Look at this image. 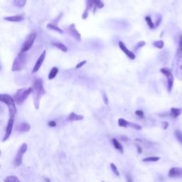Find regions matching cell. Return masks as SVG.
I'll use <instances>...</instances> for the list:
<instances>
[{
    "label": "cell",
    "mask_w": 182,
    "mask_h": 182,
    "mask_svg": "<svg viewBox=\"0 0 182 182\" xmlns=\"http://www.w3.org/2000/svg\"><path fill=\"white\" fill-rule=\"evenodd\" d=\"M118 125H119L120 127H127L128 126V122L126 121L125 119H123V118H120L118 120Z\"/></svg>",
    "instance_id": "cell-28"
},
{
    "label": "cell",
    "mask_w": 182,
    "mask_h": 182,
    "mask_svg": "<svg viewBox=\"0 0 182 182\" xmlns=\"http://www.w3.org/2000/svg\"><path fill=\"white\" fill-rule=\"evenodd\" d=\"M176 53H179V54H182V35L180 36L179 45V48H178V49H177Z\"/></svg>",
    "instance_id": "cell-33"
},
{
    "label": "cell",
    "mask_w": 182,
    "mask_h": 182,
    "mask_svg": "<svg viewBox=\"0 0 182 182\" xmlns=\"http://www.w3.org/2000/svg\"><path fill=\"white\" fill-rule=\"evenodd\" d=\"M86 63H87L86 60H83V61H82V62L79 63H78V64L76 65V66H75V68H76V69H79V68L83 67V66Z\"/></svg>",
    "instance_id": "cell-35"
},
{
    "label": "cell",
    "mask_w": 182,
    "mask_h": 182,
    "mask_svg": "<svg viewBox=\"0 0 182 182\" xmlns=\"http://www.w3.org/2000/svg\"><path fill=\"white\" fill-rule=\"evenodd\" d=\"M83 115H77L75 113H71L69 115L68 117V120L70 121H78V120H82L83 119Z\"/></svg>",
    "instance_id": "cell-18"
},
{
    "label": "cell",
    "mask_w": 182,
    "mask_h": 182,
    "mask_svg": "<svg viewBox=\"0 0 182 182\" xmlns=\"http://www.w3.org/2000/svg\"><path fill=\"white\" fill-rule=\"evenodd\" d=\"M145 21H146V24H147L148 27H149L150 29H154V28L155 27L154 22H152V19H151V18L149 17V16H146V17H145Z\"/></svg>",
    "instance_id": "cell-25"
},
{
    "label": "cell",
    "mask_w": 182,
    "mask_h": 182,
    "mask_svg": "<svg viewBox=\"0 0 182 182\" xmlns=\"http://www.w3.org/2000/svg\"><path fill=\"white\" fill-rule=\"evenodd\" d=\"M175 136L176 137L178 141L179 142L180 144H182V132L179 129L175 130Z\"/></svg>",
    "instance_id": "cell-27"
},
{
    "label": "cell",
    "mask_w": 182,
    "mask_h": 182,
    "mask_svg": "<svg viewBox=\"0 0 182 182\" xmlns=\"http://www.w3.org/2000/svg\"><path fill=\"white\" fill-rule=\"evenodd\" d=\"M160 159V157L159 156H149V157H147V158H145L143 159V161L144 162H152V161H157Z\"/></svg>",
    "instance_id": "cell-26"
},
{
    "label": "cell",
    "mask_w": 182,
    "mask_h": 182,
    "mask_svg": "<svg viewBox=\"0 0 182 182\" xmlns=\"http://www.w3.org/2000/svg\"><path fill=\"white\" fill-rule=\"evenodd\" d=\"M36 33H31L29 35L27 38L26 39V41H24V43L22 45V48L21 51L22 52H26L27 50H29L30 48L32 47V46L34 44V41L36 40Z\"/></svg>",
    "instance_id": "cell-7"
},
{
    "label": "cell",
    "mask_w": 182,
    "mask_h": 182,
    "mask_svg": "<svg viewBox=\"0 0 182 182\" xmlns=\"http://www.w3.org/2000/svg\"><path fill=\"white\" fill-rule=\"evenodd\" d=\"M46 55V50H43V53H41V55L39 56V58H38V60H37V61H36V64H35L34 68H33L32 72L36 73L37 71H38V70L40 69V68H41V66L42 65V64H43V60H44V59H45Z\"/></svg>",
    "instance_id": "cell-11"
},
{
    "label": "cell",
    "mask_w": 182,
    "mask_h": 182,
    "mask_svg": "<svg viewBox=\"0 0 182 182\" xmlns=\"http://www.w3.org/2000/svg\"><path fill=\"white\" fill-rule=\"evenodd\" d=\"M112 141H113V146H115V148L118 149V151H120L121 153H122L123 152V146H122V144H120L116 139H113Z\"/></svg>",
    "instance_id": "cell-20"
},
{
    "label": "cell",
    "mask_w": 182,
    "mask_h": 182,
    "mask_svg": "<svg viewBox=\"0 0 182 182\" xmlns=\"http://www.w3.org/2000/svg\"><path fill=\"white\" fill-rule=\"evenodd\" d=\"M161 17H159L157 19V20H156V24H155V27H157L160 24V23H161Z\"/></svg>",
    "instance_id": "cell-39"
},
{
    "label": "cell",
    "mask_w": 182,
    "mask_h": 182,
    "mask_svg": "<svg viewBox=\"0 0 182 182\" xmlns=\"http://www.w3.org/2000/svg\"><path fill=\"white\" fill-rule=\"evenodd\" d=\"M119 47L120 48V49L124 52V53L126 54V55L129 57V58H130V59H132V60H134V59H135V58H136V55H135V54H134L133 52H132V51H130L129 50H128L127 48V47L125 46V43H123V42H122V41H120L119 42Z\"/></svg>",
    "instance_id": "cell-13"
},
{
    "label": "cell",
    "mask_w": 182,
    "mask_h": 182,
    "mask_svg": "<svg viewBox=\"0 0 182 182\" xmlns=\"http://www.w3.org/2000/svg\"><path fill=\"white\" fill-rule=\"evenodd\" d=\"M182 113V109L181 108H172L171 109L170 111V115L171 118H176L177 117H179Z\"/></svg>",
    "instance_id": "cell-17"
},
{
    "label": "cell",
    "mask_w": 182,
    "mask_h": 182,
    "mask_svg": "<svg viewBox=\"0 0 182 182\" xmlns=\"http://www.w3.org/2000/svg\"><path fill=\"white\" fill-rule=\"evenodd\" d=\"M25 52L21 51L18 54L17 58H15L13 65H12V70L13 71H19L25 67L27 61V55L25 54Z\"/></svg>",
    "instance_id": "cell-3"
},
{
    "label": "cell",
    "mask_w": 182,
    "mask_h": 182,
    "mask_svg": "<svg viewBox=\"0 0 182 182\" xmlns=\"http://www.w3.org/2000/svg\"><path fill=\"white\" fill-rule=\"evenodd\" d=\"M14 118H9V120L8 121L7 126L6 128V134H5L4 139H2V141H5L6 140H7L12 134V129H13V126H14Z\"/></svg>",
    "instance_id": "cell-9"
},
{
    "label": "cell",
    "mask_w": 182,
    "mask_h": 182,
    "mask_svg": "<svg viewBox=\"0 0 182 182\" xmlns=\"http://www.w3.org/2000/svg\"><path fill=\"white\" fill-rule=\"evenodd\" d=\"M13 4H14V5L16 7L22 9L27 4V0H14L13 1Z\"/></svg>",
    "instance_id": "cell-19"
},
{
    "label": "cell",
    "mask_w": 182,
    "mask_h": 182,
    "mask_svg": "<svg viewBox=\"0 0 182 182\" xmlns=\"http://www.w3.org/2000/svg\"><path fill=\"white\" fill-rule=\"evenodd\" d=\"M47 28L48 29H51V30H54V31H57L58 33L60 34H62L63 33V30L61 29H60L59 27L56 26L55 24H53L52 23H49V24L47 25Z\"/></svg>",
    "instance_id": "cell-22"
},
{
    "label": "cell",
    "mask_w": 182,
    "mask_h": 182,
    "mask_svg": "<svg viewBox=\"0 0 182 182\" xmlns=\"http://www.w3.org/2000/svg\"><path fill=\"white\" fill-rule=\"evenodd\" d=\"M95 4L94 3V0H87L86 4V9L85 10V12H83V14L82 15V18L83 19H86L88 16V12L90 11L91 8L93 7V5Z\"/></svg>",
    "instance_id": "cell-15"
},
{
    "label": "cell",
    "mask_w": 182,
    "mask_h": 182,
    "mask_svg": "<svg viewBox=\"0 0 182 182\" xmlns=\"http://www.w3.org/2000/svg\"><path fill=\"white\" fill-rule=\"evenodd\" d=\"M135 114H136L137 116H139L140 118H143L144 117V113L141 111V110H136L135 112Z\"/></svg>",
    "instance_id": "cell-36"
},
{
    "label": "cell",
    "mask_w": 182,
    "mask_h": 182,
    "mask_svg": "<svg viewBox=\"0 0 182 182\" xmlns=\"http://www.w3.org/2000/svg\"><path fill=\"white\" fill-rule=\"evenodd\" d=\"M95 6H96L98 9H102L104 7V3L102 0H94Z\"/></svg>",
    "instance_id": "cell-30"
},
{
    "label": "cell",
    "mask_w": 182,
    "mask_h": 182,
    "mask_svg": "<svg viewBox=\"0 0 182 182\" xmlns=\"http://www.w3.org/2000/svg\"><path fill=\"white\" fill-rule=\"evenodd\" d=\"M45 181H50V180H49V179H45Z\"/></svg>",
    "instance_id": "cell-42"
},
{
    "label": "cell",
    "mask_w": 182,
    "mask_h": 182,
    "mask_svg": "<svg viewBox=\"0 0 182 182\" xmlns=\"http://www.w3.org/2000/svg\"><path fill=\"white\" fill-rule=\"evenodd\" d=\"M169 176L170 178L182 177V168L174 167L170 169L169 171Z\"/></svg>",
    "instance_id": "cell-12"
},
{
    "label": "cell",
    "mask_w": 182,
    "mask_h": 182,
    "mask_svg": "<svg viewBox=\"0 0 182 182\" xmlns=\"http://www.w3.org/2000/svg\"><path fill=\"white\" fill-rule=\"evenodd\" d=\"M137 146V150H138V153H139V154L141 153V151H142V150H141V147H140V146H138V145H137V146Z\"/></svg>",
    "instance_id": "cell-41"
},
{
    "label": "cell",
    "mask_w": 182,
    "mask_h": 182,
    "mask_svg": "<svg viewBox=\"0 0 182 182\" xmlns=\"http://www.w3.org/2000/svg\"><path fill=\"white\" fill-rule=\"evenodd\" d=\"M68 32L69 33L71 36L76 39L77 41H80L81 40V36L80 34L78 31L76 29H75V25L74 24H70L69 27L67 29Z\"/></svg>",
    "instance_id": "cell-10"
},
{
    "label": "cell",
    "mask_w": 182,
    "mask_h": 182,
    "mask_svg": "<svg viewBox=\"0 0 182 182\" xmlns=\"http://www.w3.org/2000/svg\"><path fill=\"white\" fill-rule=\"evenodd\" d=\"M0 100L8 106L9 112V118H14L17 113V108L15 105V100L8 94H1Z\"/></svg>",
    "instance_id": "cell-2"
},
{
    "label": "cell",
    "mask_w": 182,
    "mask_h": 182,
    "mask_svg": "<svg viewBox=\"0 0 182 182\" xmlns=\"http://www.w3.org/2000/svg\"><path fill=\"white\" fill-rule=\"evenodd\" d=\"M48 125L49 127H54L56 126V122H55V121H49V122H48Z\"/></svg>",
    "instance_id": "cell-37"
},
{
    "label": "cell",
    "mask_w": 182,
    "mask_h": 182,
    "mask_svg": "<svg viewBox=\"0 0 182 182\" xmlns=\"http://www.w3.org/2000/svg\"><path fill=\"white\" fill-rule=\"evenodd\" d=\"M128 125H129L130 127H133L134 129H137V130L141 129V127L140 125H137V124H135V123H133V122H128Z\"/></svg>",
    "instance_id": "cell-32"
},
{
    "label": "cell",
    "mask_w": 182,
    "mask_h": 182,
    "mask_svg": "<svg viewBox=\"0 0 182 182\" xmlns=\"http://www.w3.org/2000/svg\"><path fill=\"white\" fill-rule=\"evenodd\" d=\"M24 17L22 15H14V16H12V17H4V19L6 21L12 22H22L24 20Z\"/></svg>",
    "instance_id": "cell-16"
},
{
    "label": "cell",
    "mask_w": 182,
    "mask_h": 182,
    "mask_svg": "<svg viewBox=\"0 0 182 182\" xmlns=\"http://www.w3.org/2000/svg\"><path fill=\"white\" fill-rule=\"evenodd\" d=\"M110 166H111L112 170H113V171L114 172V174H115L116 176H120V172H119V171H118V168H117V166H115V164L111 163L110 164Z\"/></svg>",
    "instance_id": "cell-31"
},
{
    "label": "cell",
    "mask_w": 182,
    "mask_h": 182,
    "mask_svg": "<svg viewBox=\"0 0 182 182\" xmlns=\"http://www.w3.org/2000/svg\"><path fill=\"white\" fill-rule=\"evenodd\" d=\"M162 127H163L164 129H166L168 128V127H169V123H168L167 122H162Z\"/></svg>",
    "instance_id": "cell-38"
},
{
    "label": "cell",
    "mask_w": 182,
    "mask_h": 182,
    "mask_svg": "<svg viewBox=\"0 0 182 182\" xmlns=\"http://www.w3.org/2000/svg\"><path fill=\"white\" fill-rule=\"evenodd\" d=\"M16 129L19 132H29L31 129V125L27 122H22L17 125Z\"/></svg>",
    "instance_id": "cell-14"
},
{
    "label": "cell",
    "mask_w": 182,
    "mask_h": 182,
    "mask_svg": "<svg viewBox=\"0 0 182 182\" xmlns=\"http://www.w3.org/2000/svg\"><path fill=\"white\" fill-rule=\"evenodd\" d=\"M160 71L162 73H163L167 78V89L169 92H171V90H172L173 85H174V75L171 73L170 70L166 68H163L160 70Z\"/></svg>",
    "instance_id": "cell-8"
},
{
    "label": "cell",
    "mask_w": 182,
    "mask_h": 182,
    "mask_svg": "<svg viewBox=\"0 0 182 182\" xmlns=\"http://www.w3.org/2000/svg\"><path fill=\"white\" fill-rule=\"evenodd\" d=\"M153 45L154 46H155L156 48L161 49V48H162L164 47V41H162V40H159V41H155V42L153 43Z\"/></svg>",
    "instance_id": "cell-29"
},
{
    "label": "cell",
    "mask_w": 182,
    "mask_h": 182,
    "mask_svg": "<svg viewBox=\"0 0 182 182\" xmlns=\"http://www.w3.org/2000/svg\"><path fill=\"white\" fill-rule=\"evenodd\" d=\"M31 92H32V88H22L18 90L14 95L15 103H17L18 105H21L22 103H24V101L27 100L28 96L30 95Z\"/></svg>",
    "instance_id": "cell-4"
},
{
    "label": "cell",
    "mask_w": 182,
    "mask_h": 182,
    "mask_svg": "<svg viewBox=\"0 0 182 182\" xmlns=\"http://www.w3.org/2000/svg\"><path fill=\"white\" fill-rule=\"evenodd\" d=\"M103 99H104L105 103L106 105H108V98H107V96H106V94L105 93H104V95H103Z\"/></svg>",
    "instance_id": "cell-40"
},
{
    "label": "cell",
    "mask_w": 182,
    "mask_h": 182,
    "mask_svg": "<svg viewBox=\"0 0 182 182\" xmlns=\"http://www.w3.org/2000/svg\"><path fill=\"white\" fill-rule=\"evenodd\" d=\"M32 92L34 96V105L36 109H38L41 97L45 94V90L43 88V80L41 78H38L34 80L32 85Z\"/></svg>",
    "instance_id": "cell-1"
},
{
    "label": "cell",
    "mask_w": 182,
    "mask_h": 182,
    "mask_svg": "<svg viewBox=\"0 0 182 182\" xmlns=\"http://www.w3.org/2000/svg\"><path fill=\"white\" fill-rule=\"evenodd\" d=\"M175 73L179 80L182 79V54H176L175 58Z\"/></svg>",
    "instance_id": "cell-6"
},
{
    "label": "cell",
    "mask_w": 182,
    "mask_h": 182,
    "mask_svg": "<svg viewBox=\"0 0 182 182\" xmlns=\"http://www.w3.org/2000/svg\"><path fill=\"white\" fill-rule=\"evenodd\" d=\"M58 73V68L57 67H53L50 71V73H49V74H48V79H53V78L56 76Z\"/></svg>",
    "instance_id": "cell-23"
},
{
    "label": "cell",
    "mask_w": 182,
    "mask_h": 182,
    "mask_svg": "<svg viewBox=\"0 0 182 182\" xmlns=\"http://www.w3.org/2000/svg\"><path fill=\"white\" fill-rule=\"evenodd\" d=\"M27 144L26 143H24L23 144L21 145V146L19 147V150L17 151V154L15 156V158L14 159V166L15 167H17L19 166L22 162V156L24 155V154L27 151Z\"/></svg>",
    "instance_id": "cell-5"
},
{
    "label": "cell",
    "mask_w": 182,
    "mask_h": 182,
    "mask_svg": "<svg viewBox=\"0 0 182 182\" xmlns=\"http://www.w3.org/2000/svg\"><path fill=\"white\" fill-rule=\"evenodd\" d=\"M52 45H53L54 47H55V48H58V49H60V50L63 51V52H67L68 51L67 47H66V46H65L64 44H63V43H57V42H54V43H52Z\"/></svg>",
    "instance_id": "cell-21"
},
{
    "label": "cell",
    "mask_w": 182,
    "mask_h": 182,
    "mask_svg": "<svg viewBox=\"0 0 182 182\" xmlns=\"http://www.w3.org/2000/svg\"><path fill=\"white\" fill-rule=\"evenodd\" d=\"M145 41H139V42H138L137 43V44L136 45V47H135V49L136 50H138V49H139L140 48H141L142 46H144V45H145Z\"/></svg>",
    "instance_id": "cell-34"
},
{
    "label": "cell",
    "mask_w": 182,
    "mask_h": 182,
    "mask_svg": "<svg viewBox=\"0 0 182 182\" xmlns=\"http://www.w3.org/2000/svg\"><path fill=\"white\" fill-rule=\"evenodd\" d=\"M5 182H20V180L16 176H9L4 179Z\"/></svg>",
    "instance_id": "cell-24"
}]
</instances>
